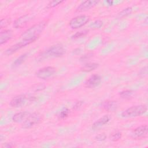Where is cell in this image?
<instances>
[{
    "instance_id": "obj_5",
    "label": "cell",
    "mask_w": 148,
    "mask_h": 148,
    "mask_svg": "<svg viewBox=\"0 0 148 148\" xmlns=\"http://www.w3.org/2000/svg\"><path fill=\"white\" fill-rule=\"evenodd\" d=\"M65 53V49L61 44L54 45L49 47L46 51V54L50 57H59Z\"/></svg>"
},
{
    "instance_id": "obj_19",
    "label": "cell",
    "mask_w": 148,
    "mask_h": 148,
    "mask_svg": "<svg viewBox=\"0 0 148 148\" xmlns=\"http://www.w3.org/2000/svg\"><path fill=\"white\" fill-rule=\"evenodd\" d=\"M27 57V54H23L22 55H21L19 57H18L12 64V67L13 68H17V66H18L19 65H20L25 60Z\"/></svg>"
},
{
    "instance_id": "obj_25",
    "label": "cell",
    "mask_w": 148,
    "mask_h": 148,
    "mask_svg": "<svg viewBox=\"0 0 148 148\" xmlns=\"http://www.w3.org/2000/svg\"><path fill=\"white\" fill-rule=\"evenodd\" d=\"M102 25V22L100 20H96L93 23H92L90 25L92 28H99Z\"/></svg>"
},
{
    "instance_id": "obj_3",
    "label": "cell",
    "mask_w": 148,
    "mask_h": 148,
    "mask_svg": "<svg viewBox=\"0 0 148 148\" xmlns=\"http://www.w3.org/2000/svg\"><path fill=\"white\" fill-rule=\"evenodd\" d=\"M90 16L85 14L77 16L73 18L69 22V26L72 29H77L86 24L90 20Z\"/></svg>"
},
{
    "instance_id": "obj_2",
    "label": "cell",
    "mask_w": 148,
    "mask_h": 148,
    "mask_svg": "<svg viewBox=\"0 0 148 148\" xmlns=\"http://www.w3.org/2000/svg\"><path fill=\"white\" fill-rule=\"evenodd\" d=\"M147 111V106L145 105H135L127 108L121 113V117L124 118L135 117L140 116Z\"/></svg>"
},
{
    "instance_id": "obj_14",
    "label": "cell",
    "mask_w": 148,
    "mask_h": 148,
    "mask_svg": "<svg viewBox=\"0 0 148 148\" xmlns=\"http://www.w3.org/2000/svg\"><path fill=\"white\" fill-rule=\"evenodd\" d=\"M110 120V117L109 115H104L95 122L92 125V128L93 130H98L106 124Z\"/></svg>"
},
{
    "instance_id": "obj_20",
    "label": "cell",
    "mask_w": 148,
    "mask_h": 148,
    "mask_svg": "<svg viewBox=\"0 0 148 148\" xmlns=\"http://www.w3.org/2000/svg\"><path fill=\"white\" fill-rule=\"evenodd\" d=\"M121 136H122L121 133L120 131H114L110 134V139L111 140L116 142L120 140L121 138Z\"/></svg>"
},
{
    "instance_id": "obj_22",
    "label": "cell",
    "mask_w": 148,
    "mask_h": 148,
    "mask_svg": "<svg viewBox=\"0 0 148 148\" xmlns=\"http://www.w3.org/2000/svg\"><path fill=\"white\" fill-rule=\"evenodd\" d=\"M88 31H87V30H84V31H82L80 32H77L72 36V39H77V38L83 37L88 33Z\"/></svg>"
},
{
    "instance_id": "obj_24",
    "label": "cell",
    "mask_w": 148,
    "mask_h": 148,
    "mask_svg": "<svg viewBox=\"0 0 148 148\" xmlns=\"http://www.w3.org/2000/svg\"><path fill=\"white\" fill-rule=\"evenodd\" d=\"M69 113V109H67L66 108H64L60 113V117L61 119H64L65 117H66L68 116V114Z\"/></svg>"
},
{
    "instance_id": "obj_17",
    "label": "cell",
    "mask_w": 148,
    "mask_h": 148,
    "mask_svg": "<svg viewBox=\"0 0 148 148\" xmlns=\"http://www.w3.org/2000/svg\"><path fill=\"white\" fill-rule=\"evenodd\" d=\"M98 67V64L92 62V63H87L84 65L81 68V71L85 72H91Z\"/></svg>"
},
{
    "instance_id": "obj_6",
    "label": "cell",
    "mask_w": 148,
    "mask_h": 148,
    "mask_svg": "<svg viewBox=\"0 0 148 148\" xmlns=\"http://www.w3.org/2000/svg\"><path fill=\"white\" fill-rule=\"evenodd\" d=\"M56 72V68L53 66H46L39 69L36 72V76L41 79H47L53 76Z\"/></svg>"
},
{
    "instance_id": "obj_18",
    "label": "cell",
    "mask_w": 148,
    "mask_h": 148,
    "mask_svg": "<svg viewBox=\"0 0 148 148\" xmlns=\"http://www.w3.org/2000/svg\"><path fill=\"white\" fill-rule=\"evenodd\" d=\"M120 97L124 99H130L134 95V91L131 90H126L122 91L119 94Z\"/></svg>"
},
{
    "instance_id": "obj_4",
    "label": "cell",
    "mask_w": 148,
    "mask_h": 148,
    "mask_svg": "<svg viewBox=\"0 0 148 148\" xmlns=\"http://www.w3.org/2000/svg\"><path fill=\"white\" fill-rule=\"evenodd\" d=\"M41 120L42 117L39 113H30L27 118L23 122L22 127L24 128H29L34 125L39 124Z\"/></svg>"
},
{
    "instance_id": "obj_29",
    "label": "cell",
    "mask_w": 148,
    "mask_h": 148,
    "mask_svg": "<svg viewBox=\"0 0 148 148\" xmlns=\"http://www.w3.org/2000/svg\"><path fill=\"white\" fill-rule=\"evenodd\" d=\"M14 146L11 143H6L2 147H6V148H9V147H13Z\"/></svg>"
},
{
    "instance_id": "obj_21",
    "label": "cell",
    "mask_w": 148,
    "mask_h": 148,
    "mask_svg": "<svg viewBox=\"0 0 148 148\" xmlns=\"http://www.w3.org/2000/svg\"><path fill=\"white\" fill-rule=\"evenodd\" d=\"M132 9L131 7H128V8H127L125 9H124V10H123L119 14V16L120 17H125L129 14H130L131 13H132Z\"/></svg>"
},
{
    "instance_id": "obj_8",
    "label": "cell",
    "mask_w": 148,
    "mask_h": 148,
    "mask_svg": "<svg viewBox=\"0 0 148 148\" xmlns=\"http://www.w3.org/2000/svg\"><path fill=\"white\" fill-rule=\"evenodd\" d=\"M99 2L98 1L91 0V1H83L76 8V11L79 12H84L89 10L92 7L95 6Z\"/></svg>"
},
{
    "instance_id": "obj_13",
    "label": "cell",
    "mask_w": 148,
    "mask_h": 148,
    "mask_svg": "<svg viewBox=\"0 0 148 148\" xmlns=\"http://www.w3.org/2000/svg\"><path fill=\"white\" fill-rule=\"evenodd\" d=\"M31 17L29 15L25 14L17 18L14 22V27L16 28H21L24 27L27 23L31 20Z\"/></svg>"
},
{
    "instance_id": "obj_27",
    "label": "cell",
    "mask_w": 148,
    "mask_h": 148,
    "mask_svg": "<svg viewBox=\"0 0 148 148\" xmlns=\"http://www.w3.org/2000/svg\"><path fill=\"white\" fill-rule=\"evenodd\" d=\"M10 23V20L9 18H4L1 19L0 25H1V28H2L4 27H6L9 23Z\"/></svg>"
},
{
    "instance_id": "obj_11",
    "label": "cell",
    "mask_w": 148,
    "mask_h": 148,
    "mask_svg": "<svg viewBox=\"0 0 148 148\" xmlns=\"http://www.w3.org/2000/svg\"><path fill=\"white\" fill-rule=\"evenodd\" d=\"M26 101V96L25 95H19L13 98L10 102V105L13 108H18L23 106Z\"/></svg>"
},
{
    "instance_id": "obj_26",
    "label": "cell",
    "mask_w": 148,
    "mask_h": 148,
    "mask_svg": "<svg viewBox=\"0 0 148 148\" xmlns=\"http://www.w3.org/2000/svg\"><path fill=\"white\" fill-rule=\"evenodd\" d=\"M95 138L98 141H103L106 139V135L105 134V133H102L97 135Z\"/></svg>"
},
{
    "instance_id": "obj_7",
    "label": "cell",
    "mask_w": 148,
    "mask_h": 148,
    "mask_svg": "<svg viewBox=\"0 0 148 148\" xmlns=\"http://www.w3.org/2000/svg\"><path fill=\"white\" fill-rule=\"evenodd\" d=\"M148 128L147 125H142L136 127L131 133V136L134 139H141L147 136Z\"/></svg>"
},
{
    "instance_id": "obj_15",
    "label": "cell",
    "mask_w": 148,
    "mask_h": 148,
    "mask_svg": "<svg viewBox=\"0 0 148 148\" xmlns=\"http://www.w3.org/2000/svg\"><path fill=\"white\" fill-rule=\"evenodd\" d=\"M28 112H21L16 113L12 117V120L15 123H23L29 115Z\"/></svg>"
},
{
    "instance_id": "obj_9",
    "label": "cell",
    "mask_w": 148,
    "mask_h": 148,
    "mask_svg": "<svg viewBox=\"0 0 148 148\" xmlns=\"http://www.w3.org/2000/svg\"><path fill=\"white\" fill-rule=\"evenodd\" d=\"M31 43L28 41H26V40H23L22 41L17 43L13 45H12L11 47H10L9 48H8L7 50H6L5 53L6 55H11L12 54H13L14 53L16 52L18 50H20V49L24 47V46L30 44Z\"/></svg>"
},
{
    "instance_id": "obj_12",
    "label": "cell",
    "mask_w": 148,
    "mask_h": 148,
    "mask_svg": "<svg viewBox=\"0 0 148 148\" xmlns=\"http://www.w3.org/2000/svg\"><path fill=\"white\" fill-rule=\"evenodd\" d=\"M102 108L108 112H114L117 110L118 108V103L117 101L106 100L101 103Z\"/></svg>"
},
{
    "instance_id": "obj_23",
    "label": "cell",
    "mask_w": 148,
    "mask_h": 148,
    "mask_svg": "<svg viewBox=\"0 0 148 148\" xmlns=\"http://www.w3.org/2000/svg\"><path fill=\"white\" fill-rule=\"evenodd\" d=\"M64 1H51L50 2H49V3L47 4V8H54L60 4H61L62 2H63Z\"/></svg>"
},
{
    "instance_id": "obj_10",
    "label": "cell",
    "mask_w": 148,
    "mask_h": 148,
    "mask_svg": "<svg viewBox=\"0 0 148 148\" xmlns=\"http://www.w3.org/2000/svg\"><path fill=\"white\" fill-rule=\"evenodd\" d=\"M101 82V77L97 75L94 74L91 75L86 81V86L88 88H94L98 86Z\"/></svg>"
},
{
    "instance_id": "obj_28",
    "label": "cell",
    "mask_w": 148,
    "mask_h": 148,
    "mask_svg": "<svg viewBox=\"0 0 148 148\" xmlns=\"http://www.w3.org/2000/svg\"><path fill=\"white\" fill-rule=\"evenodd\" d=\"M93 56V53H88L87 54H86L85 55H84L83 57H82L80 58L81 60H86L88 58H90V57H91Z\"/></svg>"
},
{
    "instance_id": "obj_1",
    "label": "cell",
    "mask_w": 148,
    "mask_h": 148,
    "mask_svg": "<svg viewBox=\"0 0 148 148\" xmlns=\"http://www.w3.org/2000/svg\"><path fill=\"white\" fill-rule=\"evenodd\" d=\"M46 24V21H42L31 26L21 34V36L23 40L28 41L30 43L34 42L42 34Z\"/></svg>"
},
{
    "instance_id": "obj_30",
    "label": "cell",
    "mask_w": 148,
    "mask_h": 148,
    "mask_svg": "<svg viewBox=\"0 0 148 148\" xmlns=\"http://www.w3.org/2000/svg\"><path fill=\"white\" fill-rule=\"evenodd\" d=\"M82 105V101H78V102H77L75 103V106H74V108H75V109H78L79 108H80V107Z\"/></svg>"
},
{
    "instance_id": "obj_16",
    "label": "cell",
    "mask_w": 148,
    "mask_h": 148,
    "mask_svg": "<svg viewBox=\"0 0 148 148\" xmlns=\"http://www.w3.org/2000/svg\"><path fill=\"white\" fill-rule=\"evenodd\" d=\"M12 36V32L11 30L6 29L2 31L0 34V44L2 45V44L6 43L9 39H11Z\"/></svg>"
}]
</instances>
